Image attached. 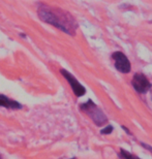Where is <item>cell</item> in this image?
Returning a JSON list of instances; mask_svg holds the SVG:
<instances>
[{"label": "cell", "instance_id": "3957f363", "mask_svg": "<svg viewBox=\"0 0 152 159\" xmlns=\"http://www.w3.org/2000/svg\"><path fill=\"white\" fill-rule=\"evenodd\" d=\"M60 72H61V75L65 78L66 81L69 83V85H71V87L72 89V91H74L76 96L81 97L86 93V89L84 88V86L81 85L78 80L76 79L71 72H68L67 70H65V69H61Z\"/></svg>", "mask_w": 152, "mask_h": 159}, {"label": "cell", "instance_id": "7a4b0ae2", "mask_svg": "<svg viewBox=\"0 0 152 159\" xmlns=\"http://www.w3.org/2000/svg\"><path fill=\"white\" fill-rule=\"evenodd\" d=\"M80 109L81 111H83L84 113H86L87 115L93 120V122L95 123L97 126L104 125L108 121L107 117L104 116V114L103 113V111H101L92 100L89 99L87 102L82 103L80 106Z\"/></svg>", "mask_w": 152, "mask_h": 159}, {"label": "cell", "instance_id": "52a82bcc", "mask_svg": "<svg viewBox=\"0 0 152 159\" xmlns=\"http://www.w3.org/2000/svg\"><path fill=\"white\" fill-rule=\"evenodd\" d=\"M120 156H121L123 159H140L139 157L135 156L134 154L129 153V152L125 151V150H121V151H120Z\"/></svg>", "mask_w": 152, "mask_h": 159}, {"label": "cell", "instance_id": "ba28073f", "mask_svg": "<svg viewBox=\"0 0 152 159\" xmlns=\"http://www.w3.org/2000/svg\"><path fill=\"white\" fill-rule=\"evenodd\" d=\"M113 127L112 126H108V127H106V128H104V129H103V130H101V133H103V134H109V133H111V132H112L113 131Z\"/></svg>", "mask_w": 152, "mask_h": 159}, {"label": "cell", "instance_id": "8992f818", "mask_svg": "<svg viewBox=\"0 0 152 159\" xmlns=\"http://www.w3.org/2000/svg\"><path fill=\"white\" fill-rule=\"evenodd\" d=\"M0 107H6V109H12V110H18L22 107V106L19 102L9 99V98L4 96V95H0Z\"/></svg>", "mask_w": 152, "mask_h": 159}, {"label": "cell", "instance_id": "9c48e42d", "mask_svg": "<svg viewBox=\"0 0 152 159\" xmlns=\"http://www.w3.org/2000/svg\"><path fill=\"white\" fill-rule=\"evenodd\" d=\"M71 159H77V158H71Z\"/></svg>", "mask_w": 152, "mask_h": 159}, {"label": "cell", "instance_id": "5b68a950", "mask_svg": "<svg viewBox=\"0 0 152 159\" xmlns=\"http://www.w3.org/2000/svg\"><path fill=\"white\" fill-rule=\"evenodd\" d=\"M132 86L136 89V91L141 94H144L149 91L151 88V83L143 74H136L132 78Z\"/></svg>", "mask_w": 152, "mask_h": 159}, {"label": "cell", "instance_id": "6da1fadb", "mask_svg": "<svg viewBox=\"0 0 152 159\" xmlns=\"http://www.w3.org/2000/svg\"><path fill=\"white\" fill-rule=\"evenodd\" d=\"M37 15L43 22L52 25L68 35L76 34L78 23L68 11L47 4H40L37 8Z\"/></svg>", "mask_w": 152, "mask_h": 159}, {"label": "cell", "instance_id": "277c9868", "mask_svg": "<svg viewBox=\"0 0 152 159\" xmlns=\"http://www.w3.org/2000/svg\"><path fill=\"white\" fill-rule=\"evenodd\" d=\"M112 58L115 61V67L118 71L122 72V74H127L131 71V62L127 59L124 54L121 52H115L113 53Z\"/></svg>", "mask_w": 152, "mask_h": 159}]
</instances>
